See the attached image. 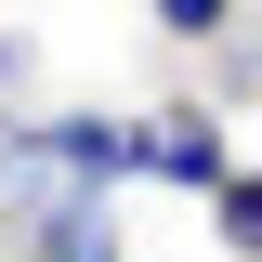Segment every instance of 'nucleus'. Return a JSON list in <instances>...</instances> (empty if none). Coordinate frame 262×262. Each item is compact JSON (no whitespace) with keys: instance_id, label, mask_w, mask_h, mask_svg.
Masks as SVG:
<instances>
[{"instance_id":"f03ea898","label":"nucleus","mask_w":262,"mask_h":262,"mask_svg":"<svg viewBox=\"0 0 262 262\" xmlns=\"http://www.w3.org/2000/svg\"><path fill=\"white\" fill-rule=\"evenodd\" d=\"M27 236H39V262H118V210H105V184H66Z\"/></svg>"},{"instance_id":"39448f33","label":"nucleus","mask_w":262,"mask_h":262,"mask_svg":"<svg viewBox=\"0 0 262 262\" xmlns=\"http://www.w3.org/2000/svg\"><path fill=\"white\" fill-rule=\"evenodd\" d=\"M223 92H262V39H249V53H236V66H223Z\"/></svg>"},{"instance_id":"f257e3e1","label":"nucleus","mask_w":262,"mask_h":262,"mask_svg":"<svg viewBox=\"0 0 262 262\" xmlns=\"http://www.w3.org/2000/svg\"><path fill=\"white\" fill-rule=\"evenodd\" d=\"M144 170L184 184V196H223V184H236V144H223L210 105H158V118H144Z\"/></svg>"},{"instance_id":"20e7f679","label":"nucleus","mask_w":262,"mask_h":262,"mask_svg":"<svg viewBox=\"0 0 262 262\" xmlns=\"http://www.w3.org/2000/svg\"><path fill=\"white\" fill-rule=\"evenodd\" d=\"M170 39H236V0H144Z\"/></svg>"},{"instance_id":"7ed1b4c3","label":"nucleus","mask_w":262,"mask_h":262,"mask_svg":"<svg viewBox=\"0 0 262 262\" xmlns=\"http://www.w3.org/2000/svg\"><path fill=\"white\" fill-rule=\"evenodd\" d=\"M210 223H223V249H236V262H262V170H236V184L210 196Z\"/></svg>"}]
</instances>
